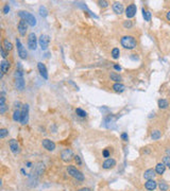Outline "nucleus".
Masks as SVG:
<instances>
[{
	"mask_svg": "<svg viewBox=\"0 0 170 191\" xmlns=\"http://www.w3.org/2000/svg\"><path fill=\"white\" fill-rule=\"evenodd\" d=\"M120 44L127 50H133L137 47V40L132 35H125L120 39Z\"/></svg>",
	"mask_w": 170,
	"mask_h": 191,
	"instance_id": "f257e3e1",
	"label": "nucleus"
},
{
	"mask_svg": "<svg viewBox=\"0 0 170 191\" xmlns=\"http://www.w3.org/2000/svg\"><path fill=\"white\" fill-rule=\"evenodd\" d=\"M24 86H26V83H24L22 70H16V72H15V87H16V89L19 91L24 90Z\"/></svg>",
	"mask_w": 170,
	"mask_h": 191,
	"instance_id": "f03ea898",
	"label": "nucleus"
},
{
	"mask_svg": "<svg viewBox=\"0 0 170 191\" xmlns=\"http://www.w3.org/2000/svg\"><path fill=\"white\" fill-rule=\"evenodd\" d=\"M18 16L20 17V19H24V20L27 21L30 27L36 26V18L34 17V15L27 12V11H19L18 12Z\"/></svg>",
	"mask_w": 170,
	"mask_h": 191,
	"instance_id": "7ed1b4c3",
	"label": "nucleus"
},
{
	"mask_svg": "<svg viewBox=\"0 0 170 191\" xmlns=\"http://www.w3.org/2000/svg\"><path fill=\"white\" fill-rule=\"evenodd\" d=\"M67 172H68V174H69L71 177L76 178L77 181H80V182L84 181V175L82 174V172L78 170L76 167H73V166H68V167H67Z\"/></svg>",
	"mask_w": 170,
	"mask_h": 191,
	"instance_id": "20e7f679",
	"label": "nucleus"
},
{
	"mask_svg": "<svg viewBox=\"0 0 170 191\" xmlns=\"http://www.w3.org/2000/svg\"><path fill=\"white\" fill-rule=\"evenodd\" d=\"M75 156H76V155L73 154L72 150H70V149H65L61 153V158H62V160L65 161V163H69V161H71L72 159H75Z\"/></svg>",
	"mask_w": 170,
	"mask_h": 191,
	"instance_id": "39448f33",
	"label": "nucleus"
},
{
	"mask_svg": "<svg viewBox=\"0 0 170 191\" xmlns=\"http://www.w3.org/2000/svg\"><path fill=\"white\" fill-rule=\"evenodd\" d=\"M16 46H17V51H18V55L21 59H26L28 57V52L26 48H24V46L21 44L20 39L19 38H16Z\"/></svg>",
	"mask_w": 170,
	"mask_h": 191,
	"instance_id": "423d86ee",
	"label": "nucleus"
},
{
	"mask_svg": "<svg viewBox=\"0 0 170 191\" xmlns=\"http://www.w3.org/2000/svg\"><path fill=\"white\" fill-rule=\"evenodd\" d=\"M29 120V105L24 104L22 105V109H21V116H20V123L22 125L27 124Z\"/></svg>",
	"mask_w": 170,
	"mask_h": 191,
	"instance_id": "0eeeda50",
	"label": "nucleus"
},
{
	"mask_svg": "<svg viewBox=\"0 0 170 191\" xmlns=\"http://www.w3.org/2000/svg\"><path fill=\"white\" fill-rule=\"evenodd\" d=\"M38 44L41 46L42 50H46V49L49 47V44H50V37L48 35L46 34H42L38 38Z\"/></svg>",
	"mask_w": 170,
	"mask_h": 191,
	"instance_id": "6e6552de",
	"label": "nucleus"
},
{
	"mask_svg": "<svg viewBox=\"0 0 170 191\" xmlns=\"http://www.w3.org/2000/svg\"><path fill=\"white\" fill-rule=\"evenodd\" d=\"M136 12H137L136 4L135 3L129 4L128 7H127V9H125V16H127V18L131 19V18H133L136 15Z\"/></svg>",
	"mask_w": 170,
	"mask_h": 191,
	"instance_id": "1a4fd4ad",
	"label": "nucleus"
},
{
	"mask_svg": "<svg viewBox=\"0 0 170 191\" xmlns=\"http://www.w3.org/2000/svg\"><path fill=\"white\" fill-rule=\"evenodd\" d=\"M27 44H28V47L31 50H35L36 49V47H37V38H36L35 33H30L28 35V42H27Z\"/></svg>",
	"mask_w": 170,
	"mask_h": 191,
	"instance_id": "9d476101",
	"label": "nucleus"
},
{
	"mask_svg": "<svg viewBox=\"0 0 170 191\" xmlns=\"http://www.w3.org/2000/svg\"><path fill=\"white\" fill-rule=\"evenodd\" d=\"M28 22L24 19H20V21L18 22L17 26V30L18 33L20 34V36H26V33H27V30H28Z\"/></svg>",
	"mask_w": 170,
	"mask_h": 191,
	"instance_id": "9b49d317",
	"label": "nucleus"
},
{
	"mask_svg": "<svg viewBox=\"0 0 170 191\" xmlns=\"http://www.w3.org/2000/svg\"><path fill=\"white\" fill-rule=\"evenodd\" d=\"M42 144L47 151H49V152H52V151L56 150V143L53 142L52 140H50V139H47V138L43 139Z\"/></svg>",
	"mask_w": 170,
	"mask_h": 191,
	"instance_id": "f8f14e48",
	"label": "nucleus"
},
{
	"mask_svg": "<svg viewBox=\"0 0 170 191\" xmlns=\"http://www.w3.org/2000/svg\"><path fill=\"white\" fill-rule=\"evenodd\" d=\"M113 11H114V13H116L117 15H121L123 13V11H125V7H123V4L122 2H119V1H115L113 5Z\"/></svg>",
	"mask_w": 170,
	"mask_h": 191,
	"instance_id": "ddd939ff",
	"label": "nucleus"
},
{
	"mask_svg": "<svg viewBox=\"0 0 170 191\" xmlns=\"http://www.w3.org/2000/svg\"><path fill=\"white\" fill-rule=\"evenodd\" d=\"M9 146H10L12 153H14V154H17V153L20 152L19 144H18L16 139H11V140H9Z\"/></svg>",
	"mask_w": 170,
	"mask_h": 191,
	"instance_id": "4468645a",
	"label": "nucleus"
},
{
	"mask_svg": "<svg viewBox=\"0 0 170 191\" xmlns=\"http://www.w3.org/2000/svg\"><path fill=\"white\" fill-rule=\"evenodd\" d=\"M116 166V160L114 158H106V159L104 160V163H102V168L105 169V170H108V169H112V168H114Z\"/></svg>",
	"mask_w": 170,
	"mask_h": 191,
	"instance_id": "2eb2a0df",
	"label": "nucleus"
},
{
	"mask_svg": "<svg viewBox=\"0 0 170 191\" xmlns=\"http://www.w3.org/2000/svg\"><path fill=\"white\" fill-rule=\"evenodd\" d=\"M37 68H38L39 73H41V76H42L45 80H47V79H48V71H47V68H46L45 65H44L42 62H39L37 63Z\"/></svg>",
	"mask_w": 170,
	"mask_h": 191,
	"instance_id": "dca6fc26",
	"label": "nucleus"
},
{
	"mask_svg": "<svg viewBox=\"0 0 170 191\" xmlns=\"http://www.w3.org/2000/svg\"><path fill=\"white\" fill-rule=\"evenodd\" d=\"M157 187V183H156L154 180H150V181H147L145 183V188H146L148 191H154Z\"/></svg>",
	"mask_w": 170,
	"mask_h": 191,
	"instance_id": "f3484780",
	"label": "nucleus"
},
{
	"mask_svg": "<svg viewBox=\"0 0 170 191\" xmlns=\"http://www.w3.org/2000/svg\"><path fill=\"white\" fill-rule=\"evenodd\" d=\"M156 172L155 170H153V169H148V170L145 171V173H144V178L147 180V181H150V180H154V177L156 175Z\"/></svg>",
	"mask_w": 170,
	"mask_h": 191,
	"instance_id": "a211bd4d",
	"label": "nucleus"
},
{
	"mask_svg": "<svg viewBox=\"0 0 170 191\" xmlns=\"http://www.w3.org/2000/svg\"><path fill=\"white\" fill-rule=\"evenodd\" d=\"M11 67V64L10 62H7V61H5V59H2L1 61V64H0V68H1V72L3 73H7V71H9V69H10Z\"/></svg>",
	"mask_w": 170,
	"mask_h": 191,
	"instance_id": "6ab92c4d",
	"label": "nucleus"
},
{
	"mask_svg": "<svg viewBox=\"0 0 170 191\" xmlns=\"http://www.w3.org/2000/svg\"><path fill=\"white\" fill-rule=\"evenodd\" d=\"M155 172L156 174H158V175H162V174L165 173V171H166V166L164 165V163H158L157 165L155 166Z\"/></svg>",
	"mask_w": 170,
	"mask_h": 191,
	"instance_id": "aec40b11",
	"label": "nucleus"
},
{
	"mask_svg": "<svg viewBox=\"0 0 170 191\" xmlns=\"http://www.w3.org/2000/svg\"><path fill=\"white\" fill-rule=\"evenodd\" d=\"M2 48L7 51V52H10L13 50V44L11 42H9L7 38H4L3 40H2Z\"/></svg>",
	"mask_w": 170,
	"mask_h": 191,
	"instance_id": "412c9836",
	"label": "nucleus"
},
{
	"mask_svg": "<svg viewBox=\"0 0 170 191\" xmlns=\"http://www.w3.org/2000/svg\"><path fill=\"white\" fill-rule=\"evenodd\" d=\"M157 104H158V107L161 109H167L169 107V101L167 99H160L158 102H157Z\"/></svg>",
	"mask_w": 170,
	"mask_h": 191,
	"instance_id": "4be33fe9",
	"label": "nucleus"
},
{
	"mask_svg": "<svg viewBox=\"0 0 170 191\" xmlns=\"http://www.w3.org/2000/svg\"><path fill=\"white\" fill-rule=\"evenodd\" d=\"M113 90L120 94V92H123L125 90V86L121 83H115L113 85Z\"/></svg>",
	"mask_w": 170,
	"mask_h": 191,
	"instance_id": "5701e85b",
	"label": "nucleus"
},
{
	"mask_svg": "<svg viewBox=\"0 0 170 191\" xmlns=\"http://www.w3.org/2000/svg\"><path fill=\"white\" fill-rule=\"evenodd\" d=\"M142 17L146 21H151V18H152V14H151V12L148 10H146L145 7H142Z\"/></svg>",
	"mask_w": 170,
	"mask_h": 191,
	"instance_id": "b1692460",
	"label": "nucleus"
},
{
	"mask_svg": "<svg viewBox=\"0 0 170 191\" xmlns=\"http://www.w3.org/2000/svg\"><path fill=\"white\" fill-rule=\"evenodd\" d=\"M110 78H111L112 81H115L116 83H120V81L122 80L121 76H119L118 73H116V72H111V73H110Z\"/></svg>",
	"mask_w": 170,
	"mask_h": 191,
	"instance_id": "393cba45",
	"label": "nucleus"
},
{
	"mask_svg": "<svg viewBox=\"0 0 170 191\" xmlns=\"http://www.w3.org/2000/svg\"><path fill=\"white\" fill-rule=\"evenodd\" d=\"M161 137H162V132L160 130H154V131L151 132V138L153 140H158Z\"/></svg>",
	"mask_w": 170,
	"mask_h": 191,
	"instance_id": "a878e982",
	"label": "nucleus"
},
{
	"mask_svg": "<svg viewBox=\"0 0 170 191\" xmlns=\"http://www.w3.org/2000/svg\"><path fill=\"white\" fill-rule=\"evenodd\" d=\"M157 186H158V188H160L161 191H168V190H169V185L167 184L166 182H164V181L158 182Z\"/></svg>",
	"mask_w": 170,
	"mask_h": 191,
	"instance_id": "bb28decb",
	"label": "nucleus"
},
{
	"mask_svg": "<svg viewBox=\"0 0 170 191\" xmlns=\"http://www.w3.org/2000/svg\"><path fill=\"white\" fill-rule=\"evenodd\" d=\"M20 116H21V111L16 109L13 113V120L16 122H20Z\"/></svg>",
	"mask_w": 170,
	"mask_h": 191,
	"instance_id": "cd10ccee",
	"label": "nucleus"
},
{
	"mask_svg": "<svg viewBox=\"0 0 170 191\" xmlns=\"http://www.w3.org/2000/svg\"><path fill=\"white\" fill-rule=\"evenodd\" d=\"M119 56H120V50H119V48H114L112 50V57L114 59H119Z\"/></svg>",
	"mask_w": 170,
	"mask_h": 191,
	"instance_id": "c85d7f7f",
	"label": "nucleus"
},
{
	"mask_svg": "<svg viewBox=\"0 0 170 191\" xmlns=\"http://www.w3.org/2000/svg\"><path fill=\"white\" fill-rule=\"evenodd\" d=\"M76 114L79 116V117H81V118H85L87 116V113L85 111H83L82 108H77L76 109Z\"/></svg>",
	"mask_w": 170,
	"mask_h": 191,
	"instance_id": "c756f323",
	"label": "nucleus"
},
{
	"mask_svg": "<svg viewBox=\"0 0 170 191\" xmlns=\"http://www.w3.org/2000/svg\"><path fill=\"white\" fill-rule=\"evenodd\" d=\"M9 135V131L7 129H0V139H3Z\"/></svg>",
	"mask_w": 170,
	"mask_h": 191,
	"instance_id": "7c9ffc66",
	"label": "nucleus"
},
{
	"mask_svg": "<svg viewBox=\"0 0 170 191\" xmlns=\"http://www.w3.org/2000/svg\"><path fill=\"white\" fill-rule=\"evenodd\" d=\"M163 163L164 165L166 166V167H170V156H168V155H166V156L163 158Z\"/></svg>",
	"mask_w": 170,
	"mask_h": 191,
	"instance_id": "2f4dec72",
	"label": "nucleus"
},
{
	"mask_svg": "<svg viewBox=\"0 0 170 191\" xmlns=\"http://www.w3.org/2000/svg\"><path fill=\"white\" fill-rule=\"evenodd\" d=\"M110 155H111L110 150H108V149H104L103 152H102V156L105 157V158H108V157H110Z\"/></svg>",
	"mask_w": 170,
	"mask_h": 191,
	"instance_id": "473e14b6",
	"label": "nucleus"
},
{
	"mask_svg": "<svg viewBox=\"0 0 170 191\" xmlns=\"http://www.w3.org/2000/svg\"><path fill=\"white\" fill-rule=\"evenodd\" d=\"M39 14L42 15V16H47V10H46L45 7H39Z\"/></svg>",
	"mask_w": 170,
	"mask_h": 191,
	"instance_id": "72a5a7b5",
	"label": "nucleus"
},
{
	"mask_svg": "<svg viewBox=\"0 0 170 191\" xmlns=\"http://www.w3.org/2000/svg\"><path fill=\"white\" fill-rule=\"evenodd\" d=\"M132 26H133V24H132V21L131 20H127V21L123 22V27H125V28L130 29V28H132Z\"/></svg>",
	"mask_w": 170,
	"mask_h": 191,
	"instance_id": "f704fd0d",
	"label": "nucleus"
},
{
	"mask_svg": "<svg viewBox=\"0 0 170 191\" xmlns=\"http://www.w3.org/2000/svg\"><path fill=\"white\" fill-rule=\"evenodd\" d=\"M2 12H3V14H7V13L10 12V5H9V3L4 4L3 9H2Z\"/></svg>",
	"mask_w": 170,
	"mask_h": 191,
	"instance_id": "c9c22d12",
	"label": "nucleus"
},
{
	"mask_svg": "<svg viewBox=\"0 0 170 191\" xmlns=\"http://www.w3.org/2000/svg\"><path fill=\"white\" fill-rule=\"evenodd\" d=\"M75 161H76V163L78 166H81V165H82V159H81V157L79 156V155H76V156H75Z\"/></svg>",
	"mask_w": 170,
	"mask_h": 191,
	"instance_id": "e433bc0d",
	"label": "nucleus"
},
{
	"mask_svg": "<svg viewBox=\"0 0 170 191\" xmlns=\"http://www.w3.org/2000/svg\"><path fill=\"white\" fill-rule=\"evenodd\" d=\"M5 111H7V106H5V104H0V114L3 115L4 113H5Z\"/></svg>",
	"mask_w": 170,
	"mask_h": 191,
	"instance_id": "4c0bfd02",
	"label": "nucleus"
},
{
	"mask_svg": "<svg viewBox=\"0 0 170 191\" xmlns=\"http://www.w3.org/2000/svg\"><path fill=\"white\" fill-rule=\"evenodd\" d=\"M1 56L3 57V59H5L7 57V52L4 50L3 48H2V47H1Z\"/></svg>",
	"mask_w": 170,
	"mask_h": 191,
	"instance_id": "58836bf2",
	"label": "nucleus"
},
{
	"mask_svg": "<svg viewBox=\"0 0 170 191\" xmlns=\"http://www.w3.org/2000/svg\"><path fill=\"white\" fill-rule=\"evenodd\" d=\"M120 137H121V139L123 140V141H128L129 140V136L127 133H122L121 135H120Z\"/></svg>",
	"mask_w": 170,
	"mask_h": 191,
	"instance_id": "ea45409f",
	"label": "nucleus"
},
{
	"mask_svg": "<svg viewBox=\"0 0 170 191\" xmlns=\"http://www.w3.org/2000/svg\"><path fill=\"white\" fill-rule=\"evenodd\" d=\"M98 3H99V5L102 7H106L108 5V1H98Z\"/></svg>",
	"mask_w": 170,
	"mask_h": 191,
	"instance_id": "a19ab883",
	"label": "nucleus"
},
{
	"mask_svg": "<svg viewBox=\"0 0 170 191\" xmlns=\"http://www.w3.org/2000/svg\"><path fill=\"white\" fill-rule=\"evenodd\" d=\"M114 69L117 70V71H121V67L119 66V65H117V64H115V65H114Z\"/></svg>",
	"mask_w": 170,
	"mask_h": 191,
	"instance_id": "79ce46f5",
	"label": "nucleus"
},
{
	"mask_svg": "<svg viewBox=\"0 0 170 191\" xmlns=\"http://www.w3.org/2000/svg\"><path fill=\"white\" fill-rule=\"evenodd\" d=\"M131 59H133V61H136V59H138V56H137V54H131Z\"/></svg>",
	"mask_w": 170,
	"mask_h": 191,
	"instance_id": "37998d69",
	"label": "nucleus"
},
{
	"mask_svg": "<svg viewBox=\"0 0 170 191\" xmlns=\"http://www.w3.org/2000/svg\"><path fill=\"white\" fill-rule=\"evenodd\" d=\"M77 191H91V190H90L89 188H81V189H79V190Z\"/></svg>",
	"mask_w": 170,
	"mask_h": 191,
	"instance_id": "c03bdc74",
	"label": "nucleus"
},
{
	"mask_svg": "<svg viewBox=\"0 0 170 191\" xmlns=\"http://www.w3.org/2000/svg\"><path fill=\"white\" fill-rule=\"evenodd\" d=\"M166 19L168 21H170V11H168L167 12V14H166Z\"/></svg>",
	"mask_w": 170,
	"mask_h": 191,
	"instance_id": "a18cd8bd",
	"label": "nucleus"
},
{
	"mask_svg": "<svg viewBox=\"0 0 170 191\" xmlns=\"http://www.w3.org/2000/svg\"><path fill=\"white\" fill-rule=\"evenodd\" d=\"M21 173H22V175H27V173H26V171H24V169H21Z\"/></svg>",
	"mask_w": 170,
	"mask_h": 191,
	"instance_id": "49530a36",
	"label": "nucleus"
},
{
	"mask_svg": "<svg viewBox=\"0 0 170 191\" xmlns=\"http://www.w3.org/2000/svg\"><path fill=\"white\" fill-rule=\"evenodd\" d=\"M27 167H28V168H31V167H32V163H27Z\"/></svg>",
	"mask_w": 170,
	"mask_h": 191,
	"instance_id": "de8ad7c7",
	"label": "nucleus"
},
{
	"mask_svg": "<svg viewBox=\"0 0 170 191\" xmlns=\"http://www.w3.org/2000/svg\"><path fill=\"white\" fill-rule=\"evenodd\" d=\"M166 153H167V154H168V156H169V155H170V150H169V149L166 150Z\"/></svg>",
	"mask_w": 170,
	"mask_h": 191,
	"instance_id": "09e8293b",
	"label": "nucleus"
},
{
	"mask_svg": "<svg viewBox=\"0 0 170 191\" xmlns=\"http://www.w3.org/2000/svg\"><path fill=\"white\" fill-rule=\"evenodd\" d=\"M169 169H170V167H169Z\"/></svg>",
	"mask_w": 170,
	"mask_h": 191,
	"instance_id": "8fccbe9b",
	"label": "nucleus"
}]
</instances>
